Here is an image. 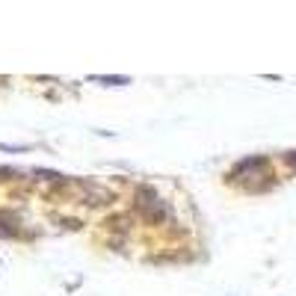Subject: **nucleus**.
<instances>
[{
  "instance_id": "f257e3e1",
  "label": "nucleus",
  "mask_w": 296,
  "mask_h": 296,
  "mask_svg": "<svg viewBox=\"0 0 296 296\" xmlns=\"http://www.w3.org/2000/svg\"><path fill=\"white\" fill-rule=\"evenodd\" d=\"M92 80H101V83H116V86H119V83H127L125 77H92Z\"/></svg>"
}]
</instances>
